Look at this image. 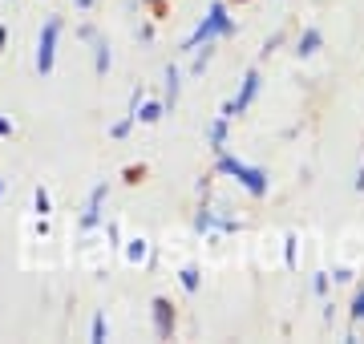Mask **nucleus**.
Returning a JSON list of instances; mask_svg holds the SVG:
<instances>
[{"label":"nucleus","mask_w":364,"mask_h":344,"mask_svg":"<svg viewBox=\"0 0 364 344\" xmlns=\"http://www.w3.org/2000/svg\"><path fill=\"white\" fill-rule=\"evenodd\" d=\"M150 312H154V332L162 340H170V336H174V308H170V300L158 296L154 304H150Z\"/></svg>","instance_id":"39448f33"},{"label":"nucleus","mask_w":364,"mask_h":344,"mask_svg":"<svg viewBox=\"0 0 364 344\" xmlns=\"http://www.w3.org/2000/svg\"><path fill=\"white\" fill-rule=\"evenodd\" d=\"M312 288H316V291H320V296H324V291H328V276H324V272H320V276H316V279H312Z\"/></svg>","instance_id":"aec40b11"},{"label":"nucleus","mask_w":364,"mask_h":344,"mask_svg":"<svg viewBox=\"0 0 364 344\" xmlns=\"http://www.w3.org/2000/svg\"><path fill=\"white\" fill-rule=\"evenodd\" d=\"M105 183L102 186H93V195H90V203H85V215H81V231H93V227L102 223V203H105Z\"/></svg>","instance_id":"423d86ee"},{"label":"nucleus","mask_w":364,"mask_h":344,"mask_svg":"<svg viewBox=\"0 0 364 344\" xmlns=\"http://www.w3.org/2000/svg\"><path fill=\"white\" fill-rule=\"evenodd\" d=\"M231 33H235V25H231V16H227V4H223V0H215V4L207 9V16L198 21V28L186 37V49L195 53L198 45H210L215 37H231Z\"/></svg>","instance_id":"f257e3e1"},{"label":"nucleus","mask_w":364,"mask_h":344,"mask_svg":"<svg viewBox=\"0 0 364 344\" xmlns=\"http://www.w3.org/2000/svg\"><path fill=\"white\" fill-rule=\"evenodd\" d=\"M198 231H239V223H235V219H227V215L203 211V215H198Z\"/></svg>","instance_id":"6e6552de"},{"label":"nucleus","mask_w":364,"mask_h":344,"mask_svg":"<svg viewBox=\"0 0 364 344\" xmlns=\"http://www.w3.org/2000/svg\"><path fill=\"white\" fill-rule=\"evenodd\" d=\"M182 288L198 291V267H182Z\"/></svg>","instance_id":"a211bd4d"},{"label":"nucleus","mask_w":364,"mask_h":344,"mask_svg":"<svg viewBox=\"0 0 364 344\" xmlns=\"http://www.w3.org/2000/svg\"><path fill=\"white\" fill-rule=\"evenodd\" d=\"M57 37H61V16H49L41 25V37H37V73H53V61H57Z\"/></svg>","instance_id":"7ed1b4c3"},{"label":"nucleus","mask_w":364,"mask_h":344,"mask_svg":"<svg viewBox=\"0 0 364 344\" xmlns=\"http://www.w3.org/2000/svg\"><path fill=\"white\" fill-rule=\"evenodd\" d=\"M255 93H259V73L251 69L247 77H243V90L235 93V102H227L219 114H223V118H239V114H247V106L255 102Z\"/></svg>","instance_id":"20e7f679"},{"label":"nucleus","mask_w":364,"mask_h":344,"mask_svg":"<svg viewBox=\"0 0 364 344\" xmlns=\"http://www.w3.org/2000/svg\"><path fill=\"white\" fill-rule=\"evenodd\" d=\"M320 45H324V33H320V28H304V37L296 41V53L299 57H312Z\"/></svg>","instance_id":"1a4fd4ad"},{"label":"nucleus","mask_w":364,"mask_h":344,"mask_svg":"<svg viewBox=\"0 0 364 344\" xmlns=\"http://www.w3.org/2000/svg\"><path fill=\"white\" fill-rule=\"evenodd\" d=\"M9 134H13V122H9V118H0V138H9Z\"/></svg>","instance_id":"412c9836"},{"label":"nucleus","mask_w":364,"mask_h":344,"mask_svg":"<svg viewBox=\"0 0 364 344\" xmlns=\"http://www.w3.org/2000/svg\"><path fill=\"white\" fill-rule=\"evenodd\" d=\"M178 77H182V73L170 65L166 69V109H174V102H178Z\"/></svg>","instance_id":"4468645a"},{"label":"nucleus","mask_w":364,"mask_h":344,"mask_svg":"<svg viewBox=\"0 0 364 344\" xmlns=\"http://www.w3.org/2000/svg\"><path fill=\"white\" fill-rule=\"evenodd\" d=\"M150 4H158V0H150Z\"/></svg>","instance_id":"393cba45"},{"label":"nucleus","mask_w":364,"mask_h":344,"mask_svg":"<svg viewBox=\"0 0 364 344\" xmlns=\"http://www.w3.org/2000/svg\"><path fill=\"white\" fill-rule=\"evenodd\" d=\"M126 259H130V264H146V259H150V243H146L142 235L130 239V243H126Z\"/></svg>","instance_id":"9b49d317"},{"label":"nucleus","mask_w":364,"mask_h":344,"mask_svg":"<svg viewBox=\"0 0 364 344\" xmlns=\"http://www.w3.org/2000/svg\"><path fill=\"white\" fill-rule=\"evenodd\" d=\"M73 4H77V9H93V0H73Z\"/></svg>","instance_id":"5701e85b"},{"label":"nucleus","mask_w":364,"mask_h":344,"mask_svg":"<svg viewBox=\"0 0 364 344\" xmlns=\"http://www.w3.org/2000/svg\"><path fill=\"white\" fill-rule=\"evenodd\" d=\"M93 69H97V73H105V69H109V41L105 37H97V33H93Z\"/></svg>","instance_id":"9d476101"},{"label":"nucleus","mask_w":364,"mask_h":344,"mask_svg":"<svg viewBox=\"0 0 364 344\" xmlns=\"http://www.w3.org/2000/svg\"><path fill=\"white\" fill-rule=\"evenodd\" d=\"M0 199H4V183H0Z\"/></svg>","instance_id":"b1692460"},{"label":"nucleus","mask_w":364,"mask_h":344,"mask_svg":"<svg viewBox=\"0 0 364 344\" xmlns=\"http://www.w3.org/2000/svg\"><path fill=\"white\" fill-rule=\"evenodd\" d=\"M215 171H219V174H231L235 183L247 186L255 199H263V195H267V171H259V166H247V162L231 158L227 150H219V162H215Z\"/></svg>","instance_id":"f03ea898"},{"label":"nucleus","mask_w":364,"mask_h":344,"mask_svg":"<svg viewBox=\"0 0 364 344\" xmlns=\"http://www.w3.org/2000/svg\"><path fill=\"white\" fill-rule=\"evenodd\" d=\"M360 324H364V284L356 288V300H352V332H348V336H356Z\"/></svg>","instance_id":"2eb2a0df"},{"label":"nucleus","mask_w":364,"mask_h":344,"mask_svg":"<svg viewBox=\"0 0 364 344\" xmlns=\"http://www.w3.org/2000/svg\"><path fill=\"white\" fill-rule=\"evenodd\" d=\"M287 267H296V235H287Z\"/></svg>","instance_id":"6ab92c4d"},{"label":"nucleus","mask_w":364,"mask_h":344,"mask_svg":"<svg viewBox=\"0 0 364 344\" xmlns=\"http://www.w3.org/2000/svg\"><path fill=\"white\" fill-rule=\"evenodd\" d=\"M90 336H93V340H105V336H109V324H105V316H102V312L93 316V328H90Z\"/></svg>","instance_id":"f3484780"},{"label":"nucleus","mask_w":364,"mask_h":344,"mask_svg":"<svg viewBox=\"0 0 364 344\" xmlns=\"http://www.w3.org/2000/svg\"><path fill=\"white\" fill-rule=\"evenodd\" d=\"M138 102H142V85L130 93V114H126L122 122H114V126H109V134H114V138H126V134H130V126L138 122Z\"/></svg>","instance_id":"0eeeda50"},{"label":"nucleus","mask_w":364,"mask_h":344,"mask_svg":"<svg viewBox=\"0 0 364 344\" xmlns=\"http://www.w3.org/2000/svg\"><path fill=\"white\" fill-rule=\"evenodd\" d=\"M33 211H37V219H45V215H49V190H45V186H37V190H33Z\"/></svg>","instance_id":"dca6fc26"},{"label":"nucleus","mask_w":364,"mask_h":344,"mask_svg":"<svg viewBox=\"0 0 364 344\" xmlns=\"http://www.w3.org/2000/svg\"><path fill=\"white\" fill-rule=\"evenodd\" d=\"M162 114H166V106H162V102H138V122H146V126H154Z\"/></svg>","instance_id":"f8f14e48"},{"label":"nucleus","mask_w":364,"mask_h":344,"mask_svg":"<svg viewBox=\"0 0 364 344\" xmlns=\"http://www.w3.org/2000/svg\"><path fill=\"white\" fill-rule=\"evenodd\" d=\"M227 122H231V118H223V114H219L215 122H210L207 138H210V146H215V150H223V146H227Z\"/></svg>","instance_id":"ddd939ff"},{"label":"nucleus","mask_w":364,"mask_h":344,"mask_svg":"<svg viewBox=\"0 0 364 344\" xmlns=\"http://www.w3.org/2000/svg\"><path fill=\"white\" fill-rule=\"evenodd\" d=\"M4 45H9V28L0 25V49H4Z\"/></svg>","instance_id":"4be33fe9"}]
</instances>
